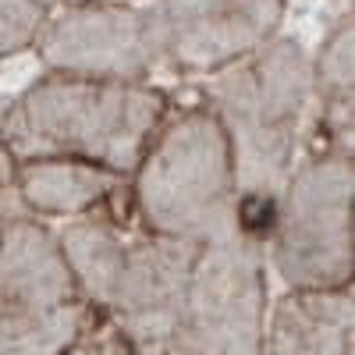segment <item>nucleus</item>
<instances>
[{
    "mask_svg": "<svg viewBox=\"0 0 355 355\" xmlns=\"http://www.w3.org/2000/svg\"><path fill=\"white\" fill-rule=\"evenodd\" d=\"M274 355H352V295H299L281 302Z\"/></svg>",
    "mask_w": 355,
    "mask_h": 355,
    "instance_id": "1",
    "label": "nucleus"
}]
</instances>
